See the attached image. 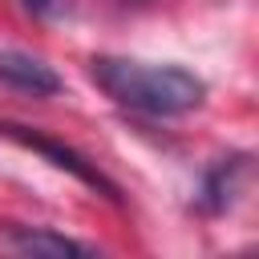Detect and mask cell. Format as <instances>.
I'll return each instance as SVG.
<instances>
[{
	"label": "cell",
	"instance_id": "3957f363",
	"mask_svg": "<svg viewBox=\"0 0 259 259\" xmlns=\"http://www.w3.org/2000/svg\"><path fill=\"white\" fill-rule=\"evenodd\" d=\"M0 81L20 93H32V97H53L65 85L53 65H45L40 57L20 53V49H0Z\"/></svg>",
	"mask_w": 259,
	"mask_h": 259
},
{
	"label": "cell",
	"instance_id": "5b68a950",
	"mask_svg": "<svg viewBox=\"0 0 259 259\" xmlns=\"http://www.w3.org/2000/svg\"><path fill=\"white\" fill-rule=\"evenodd\" d=\"M239 174H247V158H243V154H239V158H223V162H214V166L206 170V178H202L198 206H202L206 214L227 210V206H231V198H235Z\"/></svg>",
	"mask_w": 259,
	"mask_h": 259
},
{
	"label": "cell",
	"instance_id": "6da1fadb",
	"mask_svg": "<svg viewBox=\"0 0 259 259\" xmlns=\"http://www.w3.org/2000/svg\"><path fill=\"white\" fill-rule=\"evenodd\" d=\"M93 85L121 109L146 117H182L206 101V81L182 65H146L130 57H93Z\"/></svg>",
	"mask_w": 259,
	"mask_h": 259
},
{
	"label": "cell",
	"instance_id": "7a4b0ae2",
	"mask_svg": "<svg viewBox=\"0 0 259 259\" xmlns=\"http://www.w3.org/2000/svg\"><path fill=\"white\" fill-rule=\"evenodd\" d=\"M0 134L8 138V142H16V146H24V150H36L40 158H49L57 170H65V174H73L77 182H85L89 190H97V194H105V198H121V190H117V182H109L101 170H97V162H89L85 154H77L73 146H65V142H57V138H49V134H36V130H28V125H16V121H0Z\"/></svg>",
	"mask_w": 259,
	"mask_h": 259
},
{
	"label": "cell",
	"instance_id": "8992f818",
	"mask_svg": "<svg viewBox=\"0 0 259 259\" xmlns=\"http://www.w3.org/2000/svg\"><path fill=\"white\" fill-rule=\"evenodd\" d=\"M20 8L32 20H61L73 12V0H20Z\"/></svg>",
	"mask_w": 259,
	"mask_h": 259
},
{
	"label": "cell",
	"instance_id": "277c9868",
	"mask_svg": "<svg viewBox=\"0 0 259 259\" xmlns=\"http://www.w3.org/2000/svg\"><path fill=\"white\" fill-rule=\"evenodd\" d=\"M4 247L20 251V255H93L89 243L57 235V231H45V227H12L4 235Z\"/></svg>",
	"mask_w": 259,
	"mask_h": 259
},
{
	"label": "cell",
	"instance_id": "52a82bcc",
	"mask_svg": "<svg viewBox=\"0 0 259 259\" xmlns=\"http://www.w3.org/2000/svg\"><path fill=\"white\" fill-rule=\"evenodd\" d=\"M125 4H130V0H125Z\"/></svg>",
	"mask_w": 259,
	"mask_h": 259
}]
</instances>
